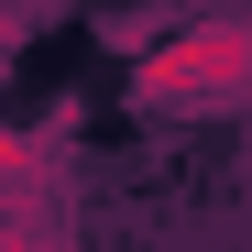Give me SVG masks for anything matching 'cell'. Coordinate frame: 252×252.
<instances>
[{"label": "cell", "instance_id": "6da1fadb", "mask_svg": "<svg viewBox=\"0 0 252 252\" xmlns=\"http://www.w3.org/2000/svg\"><path fill=\"white\" fill-rule=\"evenodd\" d=\"M132 99L143 110H220V99H252V22H197L176 44H154L132 66Z\"/></svg>", "mask_w": 252, "mask_h": 252}, {"label": "cell", "instance_id": "7a4b0ae2", "mask_svg": "<svg viewBox=\"0 0 252 252\" xmlns=\"http://www.w3.org/2000/svg\"><path fill=\"white\" fill-rule=\"evenodd\" d=\"M33 164H44V143H33V132H11V121H0V176H11V187H22V176H33Z\"/></svg>", "mask_w": 252, "mask_h": 252}, {"label": "cell", "instance_id": "3957f363", "mask_svg": "<svg viewBox=\"0 0 252 252\" xmlns=\"http://www.w3.org/2000/svg\"><path fill=\"white\" fill-rule=\"evenodd\" d=\"M11 55H22V11L0 0V77H11Z\"/></svg>", "mask_w": 252, "mask_h": 252}]
</instances>
